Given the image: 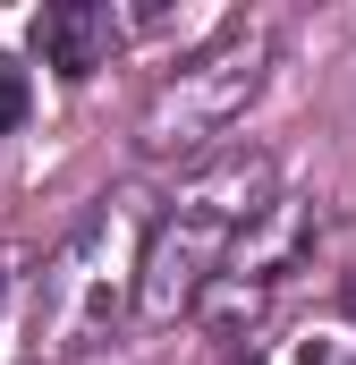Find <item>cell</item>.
I'll list each match as a JSON object with an SVG mask.
<instances>
[{
    "label": "cell",
    "instance_id": "ba28073f",
    "mask_svg": "<svg viewBox=\"0 0 356 365\" xmlns=\"http://www.w3.org/2000/svg\"><path fill=\"white\" fill-rule=\"evenodd\" d=\"M229 365H255V349H229Z\"/></svg>",
    "mask_w": 356,
    "mask_h": 365
},
{
    "label": "cell",
    "instance_id": "52a82bcc",
    "mask_svg": "<svg viewBox=\"0 0 356 365\" xmlns=\"http://www.w3.org/2000/svg\"><path fill=\"white\" fill-rule=\"evenodd\" d=\"M305 365H356V357H314V349H305Z\"/></svg>",
    "mask_w": 356,
    "mask_h": 365
},
{
    "label": "cell",
    "instance_id": "3957f363",
    "mask_svg": "<svg viewBox=\"0 0 356 365\" xmlns=\"http://www.w3.org/2000/svg\"><path fill=\"white\" fill-rule=\"evenodd\" d=\"M263 60H271V34L263 26H238L221 51H204L195 68H178L170 86L153 93V110H145V153H178V145H204V136H221L238 110H246V93L263 86Z\"/></svg>",
    "mask_w": 356,
    "mask_h": 365
},
{
    "label": "cell",
    "instance_id": "5b68a950",
    "mask_svg": "<svg viewBox=\"0 0 356 365\" xmlns=\"http://www.w3.org/2000/svg\"><path fill=\"white\" fill-rule=\"evenodd\" d=\"M110 43H119V17H110L102 0H51V9L34 17V51H43L60 77H93V68L110 60Z\"/></svg>",
    "mask_w": 356,
    "mask_h": 365
},
{
    "label": "cell",
    "instance_id": "7a4b0ae2",
    "mask_svg": "<svg viewBox=\"0 0 356 365\" xmlns=\"http://www.w3.org/2000/svg\"><path fill=\"white\" fill-rule=\"evenodd\" d=\"M136 212L127 204H110V212H93L85 230L60 247V264L43 272V297H34V349L43 357H68V349H85L110 331V314H119V297H127V272H136Z\"/></svg>",
    "mask_w": 356,
    "mask_h": 365
},
{
    "label": "cell",
    "instance_id": "277c9868",
    "mask_svg": "<svg viewBox=\"0 0 356 365\" xmlns=\"http://www.w3.org/2000/svg\"><path fill=\"white\" fill-rule=\"evenodd\" d=\"M305 247H314V212H305L297 195H271L263 212L246 221V238L221 255V272L195 289V314H204L212 331L255 323V314H263V297L297 272V264H305Z\"/></svg>",
    "mask_w": 356,
    "mask_h": 365
},
{
    "label": "cell",
    "instance_id": "6da1fadb",
    "mask_svg": "<svg viewBox=\"0 0 356 365\" xmlns=\"http://www.w3.org/2000/svg\"><path fill=\"white\" fill-rule=\"evenodd\" d=\"M271 204V162L263 153H229L204 179L178 187V212L153 221L145 255H136V306L145 323H170L178 306H195V289L221 272V255L246 238V221Z\"/></svg>",
    "mask_w": 356,
    "mask_h": 365
},
{
    "label": "cell",
    "instance_id": "8992f818",
    "mask_svg": "<svg viewBox=\"0 0 356 365\" xmlns=\"http://www.w3.org/2000/svg\"><path fill=\"white\" fill-rule=\"evenodd\" d=\"M17 119H26V68H17V60L0 51V136H9Z\"/></svg>",
    "mask_w": 356,
    "mask_h": 365
}]
</instances>
